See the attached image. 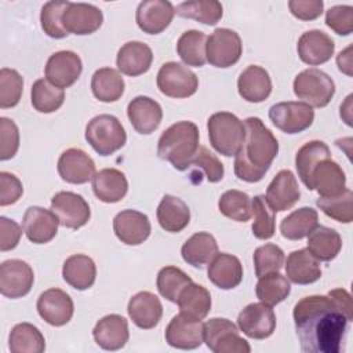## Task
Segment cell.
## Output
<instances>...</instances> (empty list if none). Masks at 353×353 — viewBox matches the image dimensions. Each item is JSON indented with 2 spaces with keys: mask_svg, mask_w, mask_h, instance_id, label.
<instances>
[{
  "mask_svg": "<svg viewBox=\"0 0 353 353\" xmlns=\"http://www.w3.org/2000/svg\"><path fill=\"white\" fill-rule=\"evenodd\" d=\"M301 350L339 353L347 330V317L328 295H310L298 301L292 312Z\"/></svg>",
  "mask_w": 353,
  "mask_h": 353,
  "instance_id": "1",
  "label": "cell"
},
{
  "mask_svg": "<svg viewBox=\"0 0 353 353\" xmlns=\"http://www.w3.org/2000/svg\"><path fill=\"white\" fill-rule=\"evenodd\" d=\"M245 138L234 159V174L244 182H259L279 153V142L259 117L244 120Z\"/></svg>",
  "mask_w": 353,
  "mask_h": 353,
  "instance_id": "2",
  "label": "cell"
},
{
  "mask_svg": "<svg viewBox=\"0 0 353 353\" xmlns=\"http://www.w3.org/2000/svg\"><path fill=\"white\" fill-rule=\"evenodd\" d=\"M199 138V128L193 121H176L159 138L157 154L170 161L175 170L185 171L190 167L192 159L200 148Z\"/></svg>",
  "mask_w": 353,
  "mask_h": 353,
  "instance_id": "3",
  "label": "cell"
},
{
  "mask_svg": "<svg viewBox=\"0 0 353 353\" xmlns=\"http://www.w3.org/2000/svg\"><path fill=\"white\" fill-rule=\"evenodd\" d=\"M211 146L222 156H236L245 138L244 123L230 112H218L207 120Z\"/></svg>",
  "mask_w": 353,
  "mask_h": 353,
  "instance_id": "4",
  "label": "cell"
},
{
  "mask_svg": "<svg viewBox=\"0 0 353 353\" xmlns=\"http://www.w3.org/2000/svg\"><path fill=\"white\" fill-rule=\"evenodd\" d=\"M85 139L99 156H109L125 145L127 134L117 117L99 114L88 121Z\"/></svg>",
  "mask_w": 353,
  "mask_h": 353,
  "instance_id": "5",
  "label": "cell"
},
{
  "mask_svg": "<svg viewBox=\"0 0 353 353\" xmlns=\"http://www.w3.org/2000/svg\"><path fill=\"white\" fill-rule=\"evenodd\" d=\"M292 88L298 99L314 108L327 106L335 94L334 80L317 68H309L298 73Z\"/></svg>",
  "mask_w": 353,
  "mask_h": 353,
  "instance_id": "6",
  "label": "cell"
},
{
  "mask_svg": "<svg viewBox=\"0 0 353 353\" xmlns=\"http://www.w3.org/2000/svg\"><path fill=\"white\" fill-rule=\"evenodd\" d=\"M203 338L214 353H250V343L239 335V328L228 319H211L204 323Z\"/></svg>",
  "mask_w": 353,
  "mask_h": 353,
  "instance_id": "7",
  "label": "cell"
},
{
  "mask_svg": "<svg viewBox=\"0 0 353 353\" xmlns=\"http://www.w3.org/2000/svg\"><path fill=\"white\" fill-rule=\"evenodd\" d=\"M243 44L239 33L228 28L215 29L205 43L207 62L215 68H229L240 59Z\"/></svg>",
  "mask_w": 353,
  "mask_h": 353,
  "instance_id": "8",
  "label": "cell"
},
{
  "mask_svg": "<svg viewBox=\"0 0 353 353\" xmlns=\"http://www.w3.org/2000/svg\"><path fill=\"white\" fill-rule=\"evenodd\" d=\"M157 87L170 98L192 97L199 88L197 76L179 62H165L157 73Z\"/></svg>",
  "mask_w": 353,
  "mask_h": 353,
  "instance_id": "9",
  "label": "cell"
},
{
  "mask_svg": "<svg viewBox=\"0 0 353 353\" xmlns=\"http://www.w3.org/2000/svg\"><path fill=\"white\" fill-rule=\"evenodd\" d=\"M270 121L285 134H298L313 124L314 110L305 102H279L269 109Z\"/></svg>",
  "mask_w": 353,
  "mask_h": 353,
  "instance_id": "10",
  "label": "cell"
},
{
  "mask_svg": "<svg viewBox=\"0 0 353 353\" xmlns=\"http://www.w3.org/2000/svg\"><path fill=\"white\" fill-rule=\"evenodd\" d=\"M34 274L29 263L21 259H7L0 265V292L17 299L22 298L33 287Z\"/></svg>",
  "mask_w": 353,
  "mask_h": 353,
  "instance_id": "11",
  "label": "cell"
},
{
  "mask_svg": "<svg viewBox=\"0 0 353 353\" xmlns=\"http://www.w3.org/2000/svg\"><path fill=\"white\" fill-rule=\"evenodd\" d=\"M51 211L59 219V225L69 229L84 226L91 216L90 205L83 196L73 192H58L51 199Z\"/></svg>",
  "mask_w": 353,
  "mask_h": 353,
  "instance_id": "12",
  "label": "cell"
},
{
  "mask_svg": "<svg viewBox=\"0 0 353 353\" xmlns=\"http://www.w3.org/2000/svg\"><path fill=\"white\" fill-rule=\"evenodd\" d=\"M237 325L248 338L265 339L276 330V314L272 306L263 302L250 303L240 312Z\"/></svg>",
  "mask_w": 353,
  "mask_h": 353,
  "instance_id": "13",
  "label": "cell"
},
{
  "mask_svg": "<svg viewBox=\"0 0 353 353\" xmlns=\"http://www.w3.org/2000/svg\"><path fill=\"white\" fill-rule=\"evenodd\" d=\"M203 328L201 320L179 313L171 319L165 328V342L182 350L196 349L204 342Z\"/></svg>",
  "mask_w": 353,
  "mask_h": 353,
  "instance_id": "14",
  "label": "cell"
},
{
  "mask_svg": "<svg viewBox=\"0 0 353 353\" xmlns=\"http://www.w3.org/2000/svg\"><path fill=\"white\" fill-rule=\"evenodd\" d=\"M83 70V62L80 57L69 50L54 52L46 63V79L59 88H68L73 85L80 77Z\"/></svg>",
  "mask_w": 353,
  "mask_h": 353,
  "instance_id": "15",
  "label": "cell"
},
{
  "mask_svg": "<svg viewBox=\"0 0 353 353\" xmlns=\"http://www.w3.org/2000/svg\"><path fill=\"white\" fill-rule=\"evenodd\" d=\"M37 312L40 317L54 327L65 325L70 321L74 306L72 298L59 288H48L37 299Z\"/></svg>",
  "mask_w": 353,
  "mask_h": 353,
  "instance_id": "16",
  "label": "cell"
},
{
  "mask_svg": "<svg viewBox=\"0 0 353 353\" xmlns=\"http://www.w3.org/2000/svg\"><path fill=\"white\" fill-rule=\"evenodd\" d=\"M103 22L102 11L88 3H69L62 14V25L68 33L84 36L97 32Z\"/></svg>",
  "mask_w": 353,
  "mask_h": 353,
  "instance_id": "17",
  "label": "cell"
},
{
  "mask_svg": "<svg viewBox=\"0 0 353 353\" xmlns=\"http://www.w3.org/2000/svg\"><path fill=\"white\" fill-rule=\"evenodd\" d=\"M301 197L298 181L292 171L281 170L276 174L266 189V203L274 212L292 208Z\"/></svg>",
  "mask_w": 353,
  "mask_h": 353,
  "instance_id": "18",
  "label": "cell"
},
{
  "mask_svg": "<svg viewBox=\"0 0 353 353\" xmlns=\"http://www.w3.org/2000/svg\"><path fill=\"white\" fill-rule=\"evenodd\" d=\"M58 174L59 176L73 185L87 183L95 175L94 160L81 149L70 148L62 152L58 159Z\"/></svg>",
  "mask_w": 353,
  "mask_h": 353,
  "instance_id": "19",
  "label": "cell"
},
{
  "mask_svg": "<svg viewBox=\"0 0 353 353\" xmlns=\"http://www.w3.org/2000/svg\"><path fill=\"white\" fill-rule=\"evenodd\" d=\"M175 15L174 6L167 0H145L141 1L135 21L139 29L148 34H159L171 23Z\"/></svg>",
  "mask_w": 353,
  "mask_h": 353,
  "instance_id": "20",
  "label": "cell"
},
{
  "mask_svg": "<svg viewBox=\"0 0 353 353\" xmlns=\"http://www.w3.org/2000/svg\"><path fill=\"white\" fill-rule=\"evenodd\" d=\"M113 230L121 243L139 245L149 237L152 226L146 214L137 210H124L114 216Z\"/></svg>",
  "mask_w": 353,
  "mask_h": 353,
  "instance_id": "21",
  "label": "cell"
},
{
  "mask_svg": "<svg viewBox=\"0 0 353 353\" xmlns=\"http://www.w3.org/2000/svg\"><path fill=\"white\" fill-rule=\"evenodd\" d=\"M59 219L57 215L43 207L32 205L25 211L22 228L29 239L34 244H46L51 241L58 232Z\"/></svg>",
  "mask_w": 353,
  "mask_h": 353,
  "instance_id": "22",
  "label": "cell"
},
{
  "mask_svg": "<svg viewBox=\"0 0 353 353\" xmlns=\"http://www.w3.org/2000/svg\"><path fill=\"white\" fill-rule=\"evenodd\" d=\"M346 189V176L341 165L331 157L321 160L310 175V190H316L320 197H331Z\"/></svg>",
  "mask_w": 353,
  "mask_h": 353,
  "instance_id": "23",
  "label": "cell"
},
{
  "mask_svg": "<svg viewBox=\"0 0 353 353\" xmlns=\"http://www.w3.org/2000/svg\"><path fill=\"white\" fill-rule=\"evenodd\" d=\"M298 55L306 65H321L331 59L335 51L334 40L323 30H307L298 40Z\"/></svg>",
  "mask_w": 353,
  "mask_h": 353,
  "instance_id": "24",
  "label": "cell"
},
{
  "mask_svg": "<svg viewBox=\"0 0 353 353\" xmlns=\"http://www.w3.org/2000/svg\"><path fill=\"white\" fill-rule=\"evenodd\" d=\"M127 116L131 125L139 134H152L161 123L163 110L159 102L154 99L139 95L135 97L127 106Z\"/></svg>",
  "mask_w": 353,
  "mask_h": 353,
  "instance_id": "25",
  "label": "cell"
},
{
  "mask_svg": "<svg viewBox=\"0 0 353 353\" xmlns=\"http://www.w3.org/2000/svg\"><path fill=\"white\" fill-rule=\"evenodd\" d=\"M92 336L99 347L105 350H119L128 342V323L120 314H108L95 324Z\"/></svg>",
  "mask_w": 353,
  "mask_h": 353,
  "instance_id": "26",
  "label": "cell"
},
{
  "mask_svg": "<svg viewBox=\"0 0 353 353\" xmlns=\"http://www.w3.org/2000/svg\"><path fill=\"white\" fill-rule=\"evenodd\" d=\"M127 312L137 327L150 330L159 324L163 316V305L157 295L149 291H141L130 299Z\"/></svg>",
  "mask_w": 353,
  "mask_h": 353,
  "instance_id": "27",
  "label": "cell"
},
{
  "mask_svg": "<svg viewBox=\"0 0 353 353\" xmlns=\"http://www.w3.org/2000/svg\"><path fill=\"white\" fill-rule=\"evenodd\" d=\"M152 61L153 52L150 47L142 41H128L123 44L116 57L117 69L131 77L146 73Z\"/></svg>",
  "mask_w": 353,
  "mask_h": 353,
  "instance_id": "28",
  "label": "cell"
},
{
  "mask_svg": "<svg viewBox=\"0 0 353 353\" xmlns=\"http://www.w3.org/2000/svg\"><path fill=\"white\" fill-rule=\"evenodd\" d=\"M207 274L210 281L221 290H232L243 280V265L232 254L218 252L210 262Z\"/></svg>",
  "mask_w": 353,
  "mask_h": 353,
  "instance_id": "29",
  "label": "cell"
},
{
  "mask_svg": "<svg viewBox=\"0 0 353 353\" xmlns=\"http://www.w3.org/2000/svg\"><path fill=\"white\" fill-rule=\"evenodd\" d=\"M237 90L247 102H262L272 92V80L263 68L258 65L247 66L239 76Z\"/></svg>",
  "mask_w": 353,
  "mask_h": 353,
  "instance_id": "30",
  "label": "cell"
},
{
  "mask_svg": "<svg viewBox=\"0 0 353 353\" xmlns=\"http://www.w3.org/2000/svg\"><path fill=\"white\" fill-rule=\"evenodd\" d=\"M285 274L287 279L295 284H312L321 277L320 261L316 259L307 248L292 251L285 261Z\"/></svg>",
  "mask_w": 353,
  "mask_h": 353,
  "instance_id": "31",
  "label": "cell"
},
{
  "mask_svg": "<svg viewBox=\"0 0 353 353\" xmlns=\"http://www.w3.org/2000/svg\"><path fill=\"white\" fill-rule=\"evenodd\" d=\"M91 181L94 194L103 203H117L124 199L128 190L125 175L116 168L99 170Z\"/></svg>",
  "mask_w": 353,
  "mask_h": 353,
  "instance_id": "32",
  "label": "cell"
},
{
  "mask_svg": "<svg viewBox=\"0 0 353 353\" xmlns=\"http://www.w3.org/2000/svg\"><path fill=\"white\" fill-rule=\"evenodd\" d=\"M159 225L161 229L170 233H178L183 230L190 222V210L188 204L171 194H165L156 211Z\"/></svg>",
  "mask_w": 353,
  "mask_h": 353,
  "instance_id": "33",
  "label": "cell"
},
{
  "mask_svg": "<svg viewBox=\"0 0 353 353\" xmlns=\"http://www.w3.org/2000/svg\"><path fill=\"white\" fill-rule=\"evenodd\" d=\"M218 254V244L208 232H197L190 236L181 248V255L188 265L203 268L208 265Z\"/></svg>",
  "mask_w": 353,
  "mask_h": 353,
  "instance_id": "34",
  "label": "cell"
},
{
  "mask_svg": "<svg viewBox=\"0 0 353 353\" xmlns=\"http://www.w3.org/2000/svg\"><path fill=\"white\" fill-rule=\"evenodd\" d=\"M62 277L70 287L83 291L92 287L95 283L97 266L88 255L74 254L65 261Z\"/></svg>",
  "mask_w": 353,
  "mask_h": 353,
  "instance_id": "35",
  "label": "cell"
},
{
  "mask_svg": "<svg viewBox=\"0 0 353 353\" xmlns=\"http://www.w3.org/2000/svg\"><path fill=\"white\" fill-rule=\"evenodd\" d=\"M342 248L341 234L327 226H316L307 236V250L319 261L330 262Z\"/></svg>",
  "mask_w": 353,
  "mask_h": 353,
  "instance_id": "36",
  "label": "cell"
},
{
  "mask_svg": "<svg viewBox=\"0 0 353 353\" xmlns=\"http://www.w3.org/2000/svg\"><path fill=\"white\" fill-rule=\"evenodd\" d=\"M124 80L119 70L113 68H101L91 77V90L101 102H116L124 92Z\"/></svg>",
  "mask_w": 353,
  "mask_h": 353,
  "instance_id": "37",
  "label": "cell"
},
{
  "mask_svg": "<svg viewBox=\"0 0 353 353\" xmlns=\"http://www.w3.org/2000/svg\"><path fill=\"white\" fill-rule=\"evenodd\" d=\"M331 157L330 148L323 141H309L301 146L295 156V167L298 176L310 190V175L314 167L324 159Z\"/></svg>",
  "mask_w": 353,
  "mask_h": 353,
  "instance_id": "38",
  "label": "cell"
},
{
  "mask_svg": "<svg viewBox=\"0 0 353 353\" xmlns=\"http://www.w3.org/2000/svg\"><path fill=\"white\" fill-rule=\"evenodd\" d=\"M8 349L12 353H41L46 350V339L36 325L19 323L8 335Z\"/></svg>",
  "mask_w": 353,
  "mask_h": 353,
  "instance_id": "39",
  "label": "cell"
},
{
  "mask_svg": "<svg viewBox=\"0 0 353 353\" xmlns=\"http://www.w3.org/2000/svg\"><path fill=\"white\" fill-rule=\"evenodd\" d=\"M319 226L317 211L312 207H302L287 215L280 223L281 236L288 240H301Z\"/></svg>",
  "mask_w": 353,
  "mask_h": 353,
  "instance_id": "40",
  "label": "cell"
},
{
  "mask_svg": "<svg viewBox=\"0 0 353 353\" xmlns=\"http://www.w3.org/2000/svg\"><path fill=\"white\" fill-rule=\"evenodd\" d=\"M176 303L181 313L203 320L211 310V295L205 287L192 281L181 291Z\"/></svg>",
  "mask_w": 353,
  "mask_h": 353,
  "instance_id": "41",
  "label": "cell"
},
{
  "mask_svg": "<svg viewBox=\"0 0 353 353\" xmlns=\"http://www.w3.org/2000/svg\"><path fill=\"white\" fill-rule=\"evenodd\" d=\"M207 37L200 30H186L181 34L176 43V52L188 66L200 68L207 62L205 57Z\"/></svg>",
  "mask_w": 353,
  "mask_h": 353,
  "instance_id": "42",
  "label": "cell"
},
{
  "mask_svg": "<svg viewBox=\"0 0 353 353\" xmlns=\"http://www.w3.org/2000/svg\"><path fill=\"white\" fill-rule=\"evenodd\" d=\"M65 101V91L51 84L47 79H39L33 83L30 91L32 106L40 113H52L58 110Z\"/></svg>",
  "mask_w": 353,
  "mask_h": 353,
  "instance_id": "43",
  "label": "cell"
},
{
  "mask_svg": "<svg viewBox=\"0 0 353 353\" xmlns=\"http://www.w3.org/2000/svg\"><path fill=\"white\" fill-rule=\"evenodd\" d=\"M175 12L204 25H215L222 18L223 8L216 0H189L181 3Z\"/></svg>",
  "mask_w": 353,
  "mask_h": 353,
  "instance_id": "44",
  "label": "cell"
},
{
  "mask_svg": "<svg viewBox=\"0 0 353 353\" xmlns=\"http://www.w3.org/2000/svg\"><path fill=\"white\" fill-rule=\"evenodd\" d=\"M256 296L261 302L274 306L283 302L291 292V284L288 279L279 272L268 273L259 277L255 288Z\"/></svg>",
  "mask_w": 353,
  "mask_h": 353,
  "instance_id": "45",
  "label": "cell"
},
{
  "mask_svg": "<svg viewBox=\"0 0 353 353\" xmlns=\"http://www.w3.org/2000/svg\"><path fill=\"white\" fill-rule=\"evenodd\" d=\"M218 208L222 215L236 222H247L252 216L251 199L247 193L230 189L218 200Z\"/></svg>",
  "mask_w": 353,
  "mask_h": 353,
  "instance_id": "46",
  "label": "cell"
},
{
  "mask_svg": "<svg viewBox=\"0 0 353 353\" xmlns=\"http://www.w3.org/2000/svg\"><path fill=\"white\" fill-rule=\"evenodd\" d=\"M316 204L327 216L336 222L350 223L353 221V192L347 188L336 196L319 197Z\"/></svg>",
  "mask_w": 353,
  "mask_h": 353,
  "instance_id": "47",
  "label": "cell"
},
{
  "mask_svg": "<svg viewBox=\"0 0 353 353\" xmlns=\"http://www.w3.org/2000/svg\"><path fill=\"white\" fill-rule=\"evenodd\" d=\"M252 205V234L259 240H268L273 237L276 232V212L266 203L265 196L258 194L251 200Z\"/></svg>",
  "mask_w": 353,
  "mask_h": 353,
  "instance_id": "48",
  "label": "cell"
},
{
  "mask_svg": "<svg viewBox=\"0 0 353 353\" xmlns=\"http://www.w3.org/2000/svg\"><path fill=\"white\" fill-rule=\"evenodd\" d=\"M189 283H192V279L176 266H165L160 269L156 280L160 295L174 303H176L181 291Z\"/></svg>",
  "mask_w": 353,
  "mask_h": 353,
  "instance_id": "49",
  "label": "cell"
},
{
  "mask_svg": "<svg viewBox=\"0 0 353 353\" xmlns=\"http://www.w3.org/2000/svg\"><path fill=\"white\" fill-rule=\"evenodd\" d=\"M69 3L70 1L65 0H51L41 7L40 23L41 29L48 37L63 39L69 34L62 25V14L69 6Z\"/></svg>",
  "mask_w": 353,
  "mask_h": 353,
  "instance_id": "50",
  "label": "cell"
},
{
  "mask_svg": "<svg viewBox=\"0 0 353 353\" xmlns=\"http://www.w3.org/2000/svg\"><path fill=\"white\" fill-rule=\"evenodd\" d=\"M284 259L285 256L283 250L273 243L258 247L254 251V266L256 277L259 279L268 273L280 272L284 265Z\"/></svg>",
  "mask_w": 353,
  "mask_h": 353,
  "instance_id": "51",
  "label": "cell"
},
{
  "mask_svg": "<svg viewBox=\"0 0 353 353\" xmlns=\"http://www.w3.org/2000/svg\"><path fill=\"white\" fill-rule=\"evenodd\" d=\"M23 91V80L15 69L3 68L0 70V108L15 106Z\"/></svg>",
  "mask_w": 353,
  "mask_h": 353,
  "instance_id": "52",
  "label": "cell"
},
{
  "mask_svg": "<svg viewBox=\"0 0 353 353\" xmlns=\"http://www.w3.org/2000/svg\"><path fill=\"white\" fill-rule=\"evenodd\" d=\"M190 165H194L196 168L201 170V172L205 175L207 181L211 182V183L222 181L223 174H225L223 164L205 146H200L199 148V150L196 152L194 157L192 159V164Z\"/></svg>",
  "mask_w": 353,
  "mask_h": 353,
  "instance_id": "53",
  "label": "cell"
},
{
  "mask_svg": "<svg viewBox=\"0 0 353 353\" xmlns=\"http://www.w3.org/2000/svg\"><path fill=\"white\" fill-rule=\"evenodd\" d=\"M19 148V131L8 117H0V160L12 159Z\"/></svg>",
  "mask_w": 353,
  "mask_h": 353,
  "instance_id": "54",
  "label": "cell"
},
{
  "mask_svg": "<svg viewBox=\"0 0 353 353\" xmlns=\"http://www.w3.org/2000/svg\"><path fill=\"white\" fill-rule=\"evenodd\" d=\"M325 23L336 34L347 36L353 30V7L334 6L325 14Z\"/></svg>",
  "mask_w": 353,
  "mask_h": 353,
  "instance_id": "55",
  "label": "cell"
},
{
  "mask_svg": "<svg viewBox=\"0 0 353 353\" xmlns=\"http://www.w3.org/2000/svg\"><path fill=\"white\" fill-rule=\"evenodd\" d=\"M23 193L22 182L11 172H0V205L6 207L19 200Z\"/></svg>",
  "mask_w": 353,
  "mask_h": 353,
  "instance_id": "56",
  "label": "cell"
},
{
  "mask_svg": "<svg viewBox=\"0 0 353 353\" xmlns=\"http://www.w3.org/2000/svg\"><path fill=\"white\" fill-rule=\"evenodd\" d=\"M291 14L302 21H313L323 14L324 3L321 0H291L288 1Z\"/></svg>",
  "mask_w": 353,
  "mask_h": 353,
  "instance_id": "57",
  "label": "cell"
},
{
  "mask_svg": "<svg viewBox=\"0 0 353 353\" xmlns=\"http://www.w3.org/2000/svg\"><path fill=\"white\" fill-rule=\"evenodd\" d=\"M22 230L19 225L6 216H0V250L10 251L15 248L21 240Z\"/></svg>",
  "mask_w": 353,
  "mask_h": 353,
  "instance_id": "58",
  "label": "cell"
},
{
  "mask_svg": "<svg viewBox=\"0 0 353 353\" xmlns=\"http://www.w3.org/2000/svg\"><path fill=\"white\" fill-rule=\"evenodd\" d=\"M328 296H331V299L339 306V309L345 313V316L347 317L349 321L353 320V305H352V296L350 294L343 290V288H335L331 290L328 294Z\"/></svg>",
  "mask_w": 353,
  "mask_h": 353,
  "instance_id": "59",
  "label": "cell"
},
{
  "mask_svg": "<svg viewBox=\"0 0 353 353\" xmlns=\"http://www.w3.org/2000/svg\"><path fill=\"white\" fill-rule=\"evenodd\" d=\"M352 47L349 46L346 50L341 51L336 57V63L341 72H343L347 76H352V55H350Z\"/></svg>",
  "mask_w": 353,
  "mask_h": 353,
  "instance_id": "60",
  "label": "cell"
},
{
  "mask_svg": "<svg viewBox=\"0 0 353 353\" xmlns=\"http://www.w3.org/2000/svg\"><path fill=\"white\" fill-rule=\"evenodd\" d=\"M352 98H353V95H349V97L346 98L345 103L341 105V117L345 120V123H346L347 125H352V124H353V123H352V112H350V109H352V106H350Z\"/></svg>",
  "mask_w": 353,
  "mask_h": 353,
  "instance_id": "61",
  "label": "cell"
}]
</instances>
